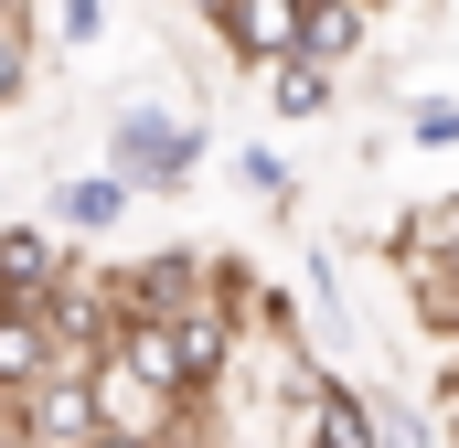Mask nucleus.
I'll return each instance as SVG.
<instances>
[{"mask_svg":"<svg viewBox=\"0 0 459 448\" xmlns=\"http://www.w3.org/2000/svg\"><path fill=\"white\" fill-rule=\"evenodd\" d=\"M235 341H246V321H235L225 299H204V310H171V321H128L117 352H128L150 384H171L182 406H204V395L235 374Z\"/></svg>","mask_w":459,"mask_h":448,"instance_id":"obj_1","label":"nucleus"},{"mask_svg":"<svg viewBox=\"0 0 459 448\" xmlns=\"http://www.w3.org/2000/svg\"><path fill=\"white\" fill-rule=\"evenodd\" d=\"M108 171L128 193H193V171H204V117L193 108H117L108 117Z\"/></svg>","mask_w":459,"mask_h":448,"instance_id":"obj_2","label":"nucleus"},{"mask_svg":"<svg viewBox=\"0 0 459 448\" xmlns=\"http://www.w3.org/2000/svg\"><path fill=\"white\" fill-rule=\"evenodd\" d=\"M11 427L32 448H97L108 438V406H97V374H43L11 395Z\"/></svg>","mask_w":459,"mask_h":448,"instance_id":"obj_3","label":"nucleus"},{"mask_svg":"<svg viewBox=\"0 0 459 448\" xmlns=\"http://www.w3.org/2000/svg\"><path fill=\"white\" fill-rule=\"evenodd\" d=\"M65 278H86L65 224H0V310H43Z\"/></svg>","mask_w":459,"mask_h":448,"instance_id":"obj_4","label":"nucleus"},{"mask_svg":"<svg viewBox=\"0 0 459 448\" xmlns=\"http://www.w3.org/2000/svg\"><path fill=\"white\" fill-rule=\"evenodd\" d=\"M214 32H225V54H235V65L267 86L278 65H299V32H310V11H299V0H225V22H214Z\"/></svg>","mask_w":459,"mask_h":448,"instance_id":"obj_5","label":"nucleus"},{"mask_svg":"<svg viewBox=\"0 0 459 448\" xmlns=\"http://www.w3.org/2000/svg\"><path fill=\"white\" fill-rule=\"evenodd\" d=\"M128 203H139V193L97 160V171H65V182H54V214H43V224H65V235H117Z\"/></svg>","mask_w":459,"mask_h":448,"instance_id":"obj_6","label":"nucleus"},{"mask_svg":"<svg viewBox=\"0 0 459 448\" xmlns=\"http://www.w3.org/2000/svg\"><path fill=\"white\" fill-rule=\"evenodd\" d=\"M299 448H385L374 438V395L342 384V374H321L310 384V417H299Z\"/></svg>","mask_w":459,"mask_h":448,"instance_id":"obj_7","label":"nucleus"},{"mask_svg":"<svg viewBox=\"0 0 459 448\" xmlns=\"http://www.w3.org/2000/svg\"><path fill=\"white\" fill-rule=\"evenodd\" d=\"M65 352H54V332H43V310H0V384L22 395V384H43Z\"/></svg>","mask_w":459,"mask_h":448,"instance_id":"obj_8","label":"nucleus"},{"mask_svg":"<svg viewBox=\"0 0 459 448\" xmlns=\"http://www.w3.org/2000/svg\"><path fill=\"white\" fill-rule=\"evenodd\" d=\"M267 108H278V117H299V128H310V117H332V108H342V75L299 54V65H278V75H267Z\"/></svg>","mask_w":459,"mask_h":448,"instance_id":"obj_9","label":"nucleus"},{"mask_svg":"<svg viewBox=\"0 0 459 448\" xmlns=\"http://www.w3.org/2000/svg\"><path fill=\"white\" fill-rule=\"evenodd\" d=\"M32 65H43V32H32V0H0V108L32 86Z\"/></svg>","mask_w":459,"mask_h":448,"instance_id":"obj_10","label":"nucleus"},{"mask_svg":"<svg viewBox=\"0 0 459 448\" xmlns=\"http://www.w3.org/2000/svg\"><path fill=\"white\" fill-rule=\"evenodd\" d=\"M299 54L342 75L352 54H363V0H332V11H310V32H299Z\"/></svg>","mask_w":459,"mask_h":448,"instance_id":"obj_11","label":"nucleus"},{"mask_svg":"<svg viewBox=\"0 0 459 448\" xmlns=\"http://www.w3.org/2000/svg\"><path fill=\"white\" fill-rule=\"evenodd\" d=\"M235 182H246V203H267V214H289V203H299L289 150H235Z\"/></svg>","mask_w":459,"mask_h":448,"instance_id":"obj_12","label":"nucleus"},{"mask_svg":"<svg viewBox=\"0 0 459 448\" xmlns=\"http://www.w3.org/2000/svg\"><path fill=\"white\" fill-rule=\"evenodd\" d=\"M374 438H385V448H449V427H428L406 395H374Z\"/></svg>","mask_w":459,"mask_h":448,"instance_id":"obj_13","label":"nucleus"},{"mask_svg":"<svg viewBox=\"0 0 459 448\" xmlns=\"http://www.w3.org/2000/svg\"><path fill=\"white\" fill-rule=\"evenodd\" d=\"M406 139L417 150H459V97H417L406 108Z\"/></svg>","mask_w":459,"mask_h":448,"instance_id":"obj_14","label":"nucleus"},{"mask_svg":"<svg viewBox=\"0 0 459 448\" xmlns=\"http://www.w3.org/2000/svg\"><path fill=\"white\" fill-rule=\"evenodd\" d=\"M97 32H108V0H54V43L65 54H86Z\"/></svg>","mask_w":459,"mask_h":448,"instance_id":"obj_15","label":"nucleus"},{"mask_svg":"<svg viewBox=\"0 0 459 448\" xmlns=\"http://www.w3.org/2000/svg\"><path fill=\"white\" fill-rule=\"evenodd\" d=\"M299 289H310V310H321V321H342V267H332L321 246L299 256Z\"/></svg>","mask_w":459,"mask_h":448,"instance_id":"obj_16","label":"nucleus"},{"mask_svg":"<svg viewBox=\"0 0 459 448\" xmlns=\"http://www.w3.org/2000/svg\"><path fill=\"white\" fill-rule=\"evenodd\" d=\"M417 299H428V321H438V332H459V267H449V278H428Z\"/></svg>","mask_w":459,"mask_h":448,"instance_id":"obj_17","label":"nucleus"},{"mask_svg":"<svg viewBox=\"0 0 459 448\" xmlns=\"http://www.w3.org/2000/svg\"><path fill=\"white\" fill-rule=\"evenodd\" d=\"M438 406H459V332L438 341Z\"/></svg>","mask_w":459,"mask_h":448,"instance_id":"obj_18","label":"nucleus"},{"mask_svg":"<svg viewBox=\"0 0 459 448\" xmlns=\"http://www.w3.org/2000/svg\"><path fill=\"white\" fill-rule=\"evenodd\" d=\"M97 448H171V438H128V427H108V438H97Z\"/></svg>","mask_w":459,"mask_h":448,"instance_id":"obj_19","label":"nucleus"},{"mask_svg":"<svg viewBox=\"0 0 459 448\" xmlns=\"http://www.w3.org/2000/svg\"><path fill=\"white\" fill-rule=\"evenodd\" d=\"M171 11H193V22H225V0H171Z\"/></svg>","mask_w":459,"mask_h":448,"instance_id":"obj_20","label":"nucleus"},{"mask_svg":"<svg viewBox=\"0 0 459 448\" xmlns=\"http://www.w3.org/2000/svg\"><path fill=\"white\" fill-rule=\"evenodd\" d=\"M0 448H32V438H22V427H0Z\"/></svg>","mask_w":459,"mask_h":448,"instance_id":"obj_21","label":"nucleus"},{"mask_svg":"<svg viewBox=\"0 0 459 448\" xmlns=\"http://www.w3.org/2000/svg\"><path fill=\"white\" fill-rule=\"evenodd\" d=\"M0 427H11V384H0Z\"/></svg>","mask_w":459,"mask_h":448,"instance_id":"obj_22","label":"nucleus"},{"mask_svg":"<svg viewBox=\"0 0 459 448\" xmlns=\"http://www.w3.org/2000/svg\"><path fill=\"white\" fill-rule=\"evenodd\" d=\"M182 448H225V438H182Z\"/></svg>","mask_w":459,"mask_h":448,"instance_id":"obj_23","label":"nucleus"},{"mask_svg":"<svg viewBox=\"0 0 459 448\" xmlns=\"http://www.w3.org/2000/svg\"><path fill=\"white\" fill-rule=\"evenodd\" d=\"M449 448H459V406H449Z\"/></svg>","mask_w":459,"mask_h":448,"instance_id":"obj_24","label":"nucleus"},{"mask_svg":"<svg viewBox=\"0 0 459 448\" xmlns=\"http://www.w3.org/2000/svg\"><path fill=\"white\" fill-rule=\"evenodd\" d=\"M299 11H332V0H299Z\"/></svg>","mask_w":459,"mask_h":448,"instance_id":"obj_25","label":"nucleus"}]
</instances>
